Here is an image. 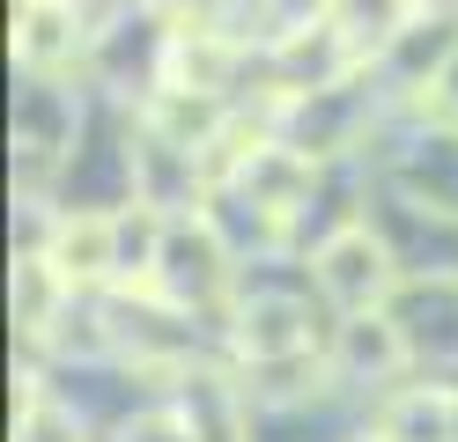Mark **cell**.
Instances as JSON below:
<instances>
[{"mask_svg":"<svg viewBox=\"0 0 458 442\" xmlns=\"http://www.w3.org/2000/svg\"><path fill=\"white\" fill-rule=\"evenodd\" d=\"M156 303L185 310V317H208L222 324L229 317V295H237V251L222 244V229L199 214H170V236H163V265H156Z\"/></svg>","mask_w":458,"mask_h":442,"instance_id":"cell-1","label":"cell"},{"mask_svg":"<svg viewBox=\"0 0 458 442\" xmlns=\"http://www.w3.org/2000/svg\"><path fill=\"white\" fill-rule=\"evenodd\" d=\"M385 317L399 324L414 369H451L458 376V273H407Z\"/></svg>","mask_w":458,"mask_h":442,"instance_id":"cell-4","label":"cell"},{"mask_svg":"<svg viewBox=\"0 0 458 442\" xmlns=\"http://www.w3.org/2000/svg\"><path fill=\"white\" fill-rule=\"evenodd\" d=\"M310 265V280H318V295H326V310L333 317H369V310H392V295H399V280H407V265L392 258V244L369 221H355V229H340L333 244L318 251V258H303Z\"/></svg>","mask_w":458,"mask_h":442,"instance_id":"cell-2","label":"cell"},{"mask_svg":"<svg viewBox=\"0 0 458 442\" xmlns=\"http://www.w3.org/2000/svg\"><path fill=\"white\" fill-rule=\"evenodd\" d=\"M111 442H208L199 435V421H192V405L178 398V391H163L148 413H133V421L111 435Z\"/></svg>","mask_w":458,"mask_h":442,"instance_id":"cell-10","label":"cell"},{"mask_svg":"<svg viewBox=\"0 0 458 442\" xmlns=\"http://www.w3.org/2000/svg\"><path fill=\"white\" fill-rule=\"evenodd\" d=\"M421 15H444V22H458V0H421Z\"/></svg>","mask_w":458,"mask_h":442,"instance_id":"cell-12","label":"cell"},{"mask_svg":"<svg viewBox=\"0 0 458 442\" xmlns=\"http://www.w3.org/2000/svg\"><path fill=\"white\" fill-rule=\"evenodd\" d=\"M355 442H392V435H385V428H362V435H355Z\"/></svg>","mask_w":458,"mask_h":442,"instance_id":"cell-13","label":"cell"},{"mask_svg":"<svg viewBox=\"0 0 458 442\" xmlns=\"http://www.w3.org/2000/svg\"><path fill=\"white\" fill-rule=\"evenodd\" d=\"M74 303V288L52 273V258H15V324H22V346H38L60 310Z\"/></svg>","mask_w":458,"mask_h":442,"instance_id":"cell-9","label":"cell"},{"mask_svg":"<svg viewBox=\"0 0 458 442\" xmlns=\"http://www.w3.org/2000/svg\"><path fill=\"white\" fill-rule=\"evenodd\" d=\"M97 45V15L81 0H15V67L30 81H67Z\"/></svg>","mask_w":458,"mask_h":442,"instance_id":"cell-3","label":"cell"},{"mask_svg":"<svg viewBox=\"0 0 458 442\" xmlns=\"http://www.w3.org/2000/svg\"><path fill=\"white\" fill-rule=\"evenodd\" d=\"M45 258H52V273H60L74 295H104L111 273H119V221H111V214H89V206H74V214H60Z\"/></svg>","mask_w":458,"mask_h":442,"instance_id":"cell-6","label":"cell"},{"mask_svg":"<svg viewBox=\"0 0 458 442\" xmlns=\"http://www.w3.org/2000/svg\"><path fill=\"white\" fill-rule=\"evenodd\" d=\"M377 428L392 442H458V383H399Z\"/></svg>","mask_w":458,"mask_h":442,"instance_id":"cell-7","label":"cell"},{"mask_svg":"<svg viewBox=\"0 0 458 442\" xmlns=\"http://www.w3.org/2000/svg\"><path fill=\"white\" fill-rule=\"evenodd\" d=\"M421 126H437V133H458V59H451V67L437 74V88H428V96H421Z\"/></svg>","mask_w":458,"mask_h":442,"instance_id":"cell-11","label":"cell"},{"mask_svg":"<svg viewBox=\"0 0 458 442\" xmlns=\"http://www.w3.org/2000/svg\"><path fill=\"white\" fill-rule=\"evenodd\" d=\"M333 22L348 29V45H355L362 59H377V52H392V45L421 22V0H340Z\"/></svg>","mask_w":458,"mask_h":442,"instance_id":"cell-8","label":"cell"},{"mask_svg":"<svg viewBox=\"0 0 458 442\" xmlns=\"http://www.w3.org/2000/svg\"><path fill=\"white\" fill-rule=\"evenodd\" d=\"M326 369H333L340 391H385L392 398V383L414 376V354H407V339H399V324L385 310H369V317H340L333 324Z\"/></svg>","mask_w":458,"mask_h":442,"instance_id":"cell-5","label":"cell"}]
</instances>
